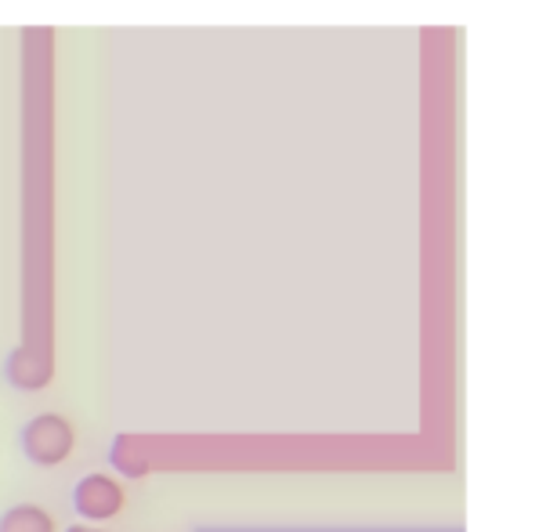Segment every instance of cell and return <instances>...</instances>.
<instances>
[{"instance_id": "cell-3", "label": "cell", "mask_w": 557, "mask_h": 532, "mask_svg": "<svg viewBox=\"0 0 557 532\" xmlns=\"http://www.w3.org/2000/svg\"><path fill=\"white\" fill-rule=\"evenodd\" d=\"M0 532H59V525L40 504H15L0 515Z\"/></svg>"}, {"instance_id": "cell-4", "label": "cell", "mask_w": 557, "mask_h": 532, "mask_svg": "<svg viewBox=\"0 0 557 532\" xmlns=\"http://www.w3.org/2000/svg\"><path fill=\"white\" fill-rule=\"evenodd\" d=\"M138 442L135 438H116V449H113V463L124 474H131V479H138V474H145V457H138Z\"/></svg>"}, {"instance_id": "cell-5", "label": "cell", "mask_w": 557, "mask_h": 532, "mask_svg": "<svg viewBox=\"0 0 557 532\" xmlns=\"http://www.w3.org/2000/svg\"><path fill=\"white\" fill-rule=\"evenodd\" d=\"M65 532H106V529H95V525H84V522H76V525H70Z\"/></svg>"}, {"instance_id": "cell-2", "label": "cell", "mask_w": 557, "mask_h": 532, "mask_svg": "<svg viewBox=\"0 0 557 532\" xmlns=\"http://www.w3.org/2000/svg\"><path fill=\"white\" fill-rule=\"evenodd\" d=\"M127 507V493L113 474H84L81 482L73 485V511L81 515L84 525H102L113 522V518L124 515Z\"/></svg>"}, {"instance_id": "cell-1", "label": "cell", "mask_w": 557, "mask_h": 532, "mask_svg": "<svg viewBox=\"0 0 557 532\" xmlns=\"http://www.w3.org/2000/svg\"><path fill=\"white\" fill-rule=\"evenodd\" d=\"M18 442L29 463H37V468H59V463L70 460V453L76 446V431L62 413H37L22 428Z\"/></svg>"}]
</instances>
